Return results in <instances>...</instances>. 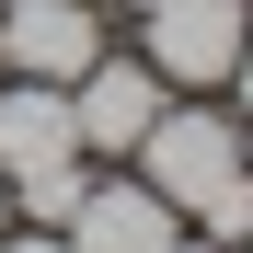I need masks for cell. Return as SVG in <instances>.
I'll list each match as a JSON object with an SVG mask.
<instances>
[{"instance_id": "obj_6", "label": "cell", "mask_w": 253, "mask_h": 253, "mask_svg": "<svg viewBox=\"0 0 253 253\" xmlns=\"http://www.w3.org/2000/svg\"><path fill=\"white\" fill-rule=\"evenodd\" d=\"M69 253H173V207H161L150 184H81Z\"/></svg>"}, {"instance_id": "obj_9", "label": "cell", "mask_w": 253, "mask_h": 253, "mask_svg": "<svg viewBox=\"0 0 253 253\" xmlns=\"http://www.w3.org/2000/svg\"><path fill=\"white\" fill-rule=\"evenodd\" d=\"M173 253H184V242H173ZM196 253H230V242H196Z\"/></svg>"}, {"instance_id": "obj_7", "label": "cell", "mask_w": 253, "mask_h": 253, "mask_svg": "<svg viewBox=\"0 0 253 253\" xmlns=\"http://www.w3.org/2000/svg\"><path fill=\"white\" fill-rule=\"evenodd\" d=\"M0 253H69V242H46V230H23V242H0Z\"/></svg>"}, {"instance_id": "obj_10", "label": "cell", "mask_w": 253, "mask_h": 253, "mask_svg": "<svg viewBox=\"0 0 253 253\" xmlns=\"http://www.w3.org/2000/svg\"><path fill=\"white\" fill-rule=\"evenodd\" d=\"M138 12H161V0H138Z\"/></svg>"}, {"instance_id": "obj_11", "label": "cell", "mask_w": 253, "mask_h": 253, "mask_svg": "<svg viewBox=\"0 0 253 253\" xmlns=\"http://www.w3.org/2000/svg\"><path fill=\"white\" fill-rule=\"evenodd\" d=\"M0 207H12V184H0Z\"/></svg>"}, {"instance_id": "obj_1", "label": "cell", "mask_w": 253, "mask_h": 253, "mask_svg": "<svg viewBox=\"0 0 253 253\" xmlns=\"http://www.w3.org/2000/svg\"><path fill=\"white\" fill-rule=\"evenodd\" d=\"M138 173H150V196H161V207H196L219 242H253V173H242L230 115H150Z\"/></svg>"}, {"instance_id": "obj_4", "label": "cell", "mask_w": 253, "mask_h": 253, "mask_svg": "<svg viewBox=\"0 0 253 253\" xmlns=\"http://www.w3.org/2000/svg\"><path fill=\"white\" fill-rule=\"evenodd\" d=\"M150 115H161V69H138V58H92V69L69 81V126H81V150H138Z\"/></svg>"}, {"instance_id": "obj_8", "label": "cell", "mask_w": 253, "mask_h": 253, "mask_svg": "<svg viewBox=\"0 0 253 253\" xmlns=\"http://www.w3.org/2000/svg\"><path fill=\"white\" fill-rule=\"evenodd\" d=\"M230 92H242V104H253V46H242V58H230Z\"/></svg>"}, {"instance_id": "obj_5", "label": "cell", "mask_w": 253, "mask_h": 253, "mask_svg": "<svg viewBox=\"0 0 253 253\" xmlns=\"http://www.w3.org/2000/svg\"><path fill=\"white\" fill-rule=\"evenodd\" d=\"M242 58V0H161L150 12V69L161 81H230Z\"/></svg>"}, {"instance_id": "obj_2", "label": "cell", "mask_w": 253, "mask_h": 253, "mask_svg": "<svg viewBox=\"0 0 253 253\" xmlns=\"http://www.w3.org/2000/svg\"><path fill=\"white\" fill-rule=\"evenodd\" d=\"M0 184H12L35 219H69L81 207V126H69V92L58 81H12L0 92Z\"/></svg>"}, {"instance_id": "obj_3", "label": "cell", "mask_w": 253, "mask_h": 253, "mask_svg": "<svg viewBox=\"0 0 253 253\" xmlns=\"http://www.w3.org/2000/svg\"><path fill=\"white\" fill-rule=\"evenodd\" d=\"M104 58V35H92V0H0V69L12 81H69Z\"/></svg>"}]
</instances>
